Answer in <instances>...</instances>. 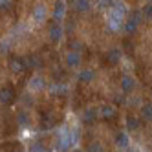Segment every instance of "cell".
<instances>
[{"label":"cell","mask_w":152,"mask_h":152,"mask_svg":"<svg viewBox=\"0 0 152 152\" xmlns=\"http://www.w3.org/2000/svg\"><path fill=\"white\" fill-rule=\"evenodd\" d=\"M44 17H46V9H44V6H39L37 9H35V18L39 20H44Z\"/></svg>","instance_id":"obj_1"},{"label":"cell","mask_w":152,"mask_h":152,"mask_svg":"<svg viewBox=\"0 0 152 152\" xmlns=\"http://www.w3.org/2000/svg\"><path fill=\"white\" fill-rule=\"evenodd\" d=\"M75 61H77V57H75V55H70V57H68V62H70V64H75Z\"/></svg>","instance_id":"obj_2"}]
</instances>
